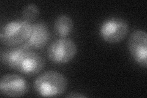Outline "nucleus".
Returning a JSON list of instances; mask_svg holds the SVG:
<instances>
[{"label": "nucleus", "mask_w": 147, "mask_h": 98, "mask_svg": "<svg viewBox=\"0 0 147 98\" xmlns=\"http://www.w3.org/2000/svg\"><path fill=\"white\" fill-rule=\"evenodd\" d=\"M67 86L66 78L55 71H47L36 78L34 88L42 97H57L65 92Z\"/></svg>", "instance_id": "nucleus-1"}, {"label": "nucleus", "mask_w": 147, "mask_h": 98, "mask_svg": "<svg viewBox=\"0 0 147 98\" xmlns=\"http://www.w3.org/2000/svg\"><path fill=\"white\" fill-rule=\"evenodd\" d=\"M31 30L32 25L25 20L9 22L1 28L0 40L6 46L20 45L28 39Z\"/></svg>", "instance_id": "nucleus-2"}, {"label": "nucleus", "mask_w": 147, "mask_h": 98, "mask_svg": "<svg viewBox=\"0 0 147 98\" xmlns=\"http://www.w3.org/2000/svg\"><path fill=\"white\" fill-rule=\"evenodd\" d=\"M77 49L76 43L72 40L61 38L54 41L47 49L49 59L53 63L66 64L74 58Z\"/></svg>", "instance_id": "nucleus-3"}, {"label": "nucleus", "mask_w": 147, "mask_h": 98, "mask_svg": "<svg viewBox=\"0 0 147 98\" xmlns=\"http://www.w3.org/2000/svg\"><path fill=\"white\" fill-rule=\"evenodd\" d=\"M128 23L121 18L112 17L105 20L99 29L100 36L104 41L115 44L125 38L129 32Z\"/></svg>", "instance_id": "nucleus-4"}, {"label": "nucleus", "mask_w": 147, "mask_h": 98, "mask_svg": "<svg viewBox=\"0 0 147 98\" xmlns=\"http://www.w3.org/2000/svg\"><path fill=\"white\" fill-rule=\"evenodd\" d=\"M127 48L132 58L141 66H147V34L145 31L137 30L129 37Z\"/></svg>", "instance_id": "nucleus-5"}, {"label": "nucleus", "mask_w": 147, "mask_h": 98, "mask_svg": "<svg viewBox=\"0 0 147 98\" xmlns=\"http://www.w3.org/2000/svg\"><path fill=\"white\" fill-rule=\"evenodd\" d=\"M28 90L25 79L18 74H7L0 80V92L4 96L18 97L24 96Z\"/></svg>", "instance_id": "nucleus-6"}, {"label": "nucleus", "mask_w": 147, "mask_h": 98, "mask_svg": "<svg viewBox=\"0 0 147 98\" xmlns=\"http://www.w3.org/2000/svg\"><path fill=\"white\" fill-rule=\"evenodd\" d=\"M44 66L45 60L42 56L30 49L23 55L17 71L26 76H34L42 71Z\"/></svg>", "instance_id": "nucleus-7"}, {"label": "nucleus", "mask_w": 147, "mask_h": 98, "mask_svg": "<svg viewBox=\"0 0 147 98\" xmlns=\"http://www.w3.org/2000/svg\"><path fill=\"white\" fill-rule=\"evenodd\" d=\"M50 37L48 26L43 22H38L32 25L31 34L25 44L32 49H41L48 43Z\"/></svg>", "instance_id": "nucleus-8"}, {"label": "nucleus", "mask_w": 147, "mask_h": 98, "mask_svg": "<svg viewBox=\"0 0 147 98\" xmlns=\"http://www.w3.org/2000/svg\"><path fill=\"white\" fill-rule=\"evenodd\" d=\"M30 49H32L25 43L22 45L12 47V48L7 50L1 51L0 53L1 63L9 68L17 71L18 64L23 55Z\"/></svg>", "instance_id": "nucleus-9"}, {"label": "nucleus", "mask_w": 147, "mask_h": 98, "mask_svg": "<svg viewBox=\"0 0 147 98\" xmlns=\"http://www.w3.org/2000/svg\"><path fill=\"white\" fill-rule=\"evenodd\" d=\"M55 33L61 38H66L71 33L74 27L72 18L67 15L62 14L57 17L54 22Z\"/></svg>", "instance_id": "nucleus-10"}, {"label": "nucleus", "mask_w": 147, "mask_h": 98, "mask_svg": "<svg viewBox=\"0 0 147 98\" xmlns=\"http://www.w3.org/2000/svg\"><path fill=\"white\" fill-rule=\"evenodd\" d=\"M39 14V9L36 4L30 3L26 4L22 10V17L24 20L31 22L34 20Z\"/></svg>", "instance_id": "nucleus-11"}, {"label": "nucleus", "mask_w": 147, "mask_h": 98, "mask_svg": "<svg viewBox=\"0 0 147 98\" xmlns=\"http://www.w3.org/2000/svg\"><path fill=\"white\" fill-rule=\"evenodd\" d=\"M66 97H77V98H82V97H86V96L82 95L80 93H71V94L68 95Z\"/></svg>", "instance_id": "nucleus-12"}]
</instances>
